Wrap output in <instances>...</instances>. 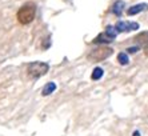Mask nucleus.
<instances>
[{
  "label": "nucleus",
  "instance_id": "obj_1",
  "mask_svg": "<svg viewBox=\"0 0 148 136\" xmlns=\"http://www.w3.org/2000/svg\"><path fill=\"white\" fill-rule=\"evenodd\" d=\"M35 15H36V5L32 3H27L17 11V20L20 24H29L34 21Z\"/></svg>",
  "mask_w": 148,
  "mask_h": 136
},
{
  "label": "nucleus",
  "instance_id": "obj_2",
  "mask_svg": "<svg viewBox=\"0 0 148 136\" xmlns=\"http://www.w3.org/2000/svg\"><path fill=\"white\" fill-rule=\"evenodd\" d=\"M114 54V49L111 47H106V45H99V47L91 49L88 54V59L91 61H101L104 59L110 58L111 55Z\"/></svg>",
  "mask_w": 148,
  "mask_h": 136
},
{
  "label": "nucleus",
  "instance_id": "obj_3",
  "mask_svg": "<svg viewBox=\"0 0 148 136\" xmlns=\"http://www.w3.org/2000/svg\"><path fill=\"white\" fill-rule=\"evenodd\" d=\"M48 69H49V65L47 64V63H43V61H34V63H31V64L28 65L27 72L31 78L38 79V78H40V76L45 75V73L48 72Z\"/></svg>",
  "mask_w": 148,
  "mask_h": 136
},
{
  "label": "nucleus",
  "instance_id": "obj_4",
  "mask_svg": "<svg viewBox=\"0 0 148 136\" xmlns=\"http://www.w3.org/2000/svg\"><path fill=\"white\" fill-rule=\"evenodd\" d=\"M115 30L117 32H130V31L139 30L138 23H128V21H117L115 25Z\"/></svg>",
  "mask_w": 148,
  "mask_h": 136
},
{
  "label": "nucleus",
  "instance_id": "obj_5",
  "mask_svg": "<svg viewBox=\"0 0 148 136\" xmlns=\"http://www.w3.org/2000/svg\"><path fill=\"white\" fill-rule=\"evenodd\" d=\"M112 40H115V38H112L110 34H107V32L104 31L103 34H100L97 38H95L93 43H96V44H99V43H111Z\"/></svg>",
  "mask_w": 148,
  "mask_h": 136
},
{
  "label": "nucleus",
  "instance_id": "obj_6",
  "mask_svg": "<svg viewBox=\"0 0 148 136\" xmlns=\"http://www.w3.org/2000/svg\"><path fill=\"white\" fill-rule=\"evenodd\" d=\"M148 8V4H145V3H143V4H136V5H134V7H131L130 10L127 11V14L130 15V16H134V15H136V14H139V12H141V11H144V10H147Z\"/></svg>",
  "mask_w": 148,
  "mask_h": 136
},
{
  "label": "nucleus",
  "instance_id": "obj_7",
  "mask_svg": "<svg viewBox=\"0 0 148 136\" xmlns=\"http://www.w3.org/2000/svg\"><path fill=\"white\" fill-rule=\"evenodd\" d=\"M135 43H138L139 45H147L148 44V31H144L141 34L135 36Z\"/></svg>",
  "mask_w": 148,
  "mask_h": 136
},
{
  "label": "nucleus",
  "instance_id": "obj_8",
  "mask_svg": "<svg viewBox=\"0 0 148 136\" xmlns=\"http://www.w3.org/2000/svg\"><path fill=\"white\" fill-rule=\"evenodd\" d=\"M124 5H125V4H124V1H121V0H117L116 3L114 4V7H112V12H114L116 16H121Z\"/></svg>",
  "mask_w": 148,
  "mask_h": 136
},
{
  "label": "nucleus",
  "instance_id": "obj_9",
  "mask_svg": "<svg viewBox=\"0 0 148 136\" xmlns=\"http://www.w3.org/2000/svg\"><path fill=\"white\" fill-rule=\"evenodd\" d=\"M56 89V84L55 83H48V84H45V87L43 88V95L47 96V95H51L52 92Z\"/></svg>",
  "mask_w": 148,
  "mask_h": 136
},
{
  "label": "nucleus",
  "instance_id": "obj_10",
  "mask_svg": "<svg viewBox=\"0 0 148 136\" xmlns=\"http://www.w3.org/2000/svg\"><path fill=\"white\" fill-rule=\"evenodd\" d=\"M103 73H104L103 68L96 67V68H95V69H93L92 75H91V79H92V80H99V79H101V78H103Z\"/></svg>",
  "mask_w": 148,
  "mask_h": 136
},
{
  "label": "nucleus",
  "instance_id": "obj_11",
  "mask_svg": "<svg viewBox=\"0 0 148 136\" xmlns=\"http://www.w3.org/2000/svg\"><path fill=\"white\" fill-rule=\"evenodd\" d=\"M117 61H119L121 65H127L128 61H130V59H128V55L124 54V52H120V54L117 55Z\"/></svg>",
  "mask_w": 148,
  "mask_h": 136
},
{
  "label": "nucleus",
  "instance_id": "obj_12",
  "mask_svg": "<svg viewBox=\"0 0 148 136\" xmlns=\"http://www.w3.org/2000/svg\"><path fill=\"white\" fill-rule=\"evenodd\" d=\"M138 49H139L138 47H131V48H128L127 51H128V54H135V52H138Z\"/></svg>",
  "mask_w": 148,
  "mask_h": 136
},
{
  "label": "nucleus",
  "instance_id": "obj_13",
  "mask_svg": "<svg viewBox=\"0 0 148 136\" xmlns=\"http://www.w3.org/2000/svg\"><path fill=\"white\" fill-rule=\"evenodd\" d=\"M144 54L148 56V44H147V45H144Z\"/></svg>",
  "mask_w": 148,
  "mask_h": 136
}]
</instances>
